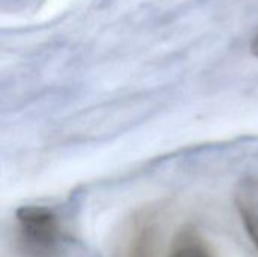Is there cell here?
I'll return each instance as SVG.
<instances>
[{
	"mask_svg": "<svg viewBox=\"0 0 258 257\" xmlns=\"http://www.w3.org/2000/svg\"><path fill=\"white\" fill-rule=\"evenodd\" d=\"M234 204L246 233L258 250V177H246L234 191Z\"/></svg>",
	"mask_w": 258,
	"mask_h": 257,
	"instance_id": "7a4b0ae2",
	"label": "cell"
},
{
	"mask_svg": "<svg viewBox=\"0 0 258 257\" xmlns=\"http://www.w3.org/2000/svg\"><path fill=\"white\" fill-rule=\"evenodd\" d=\"M17 244L24 257H53L63 242L57 214L45 206H23L15 214Z\"/></svg>",
	"mask_w": 258,
	"mask_h": 257,
	"instance_id": "6da1fadb",
	"label": "cell"
},
{
	"mask_svg": "<svg viewBox=\"0 0 258 257\" xmlns=\"http://www.w3.org/2000/svg\"><path fill=\"white\" fill-rule=\"evenodd\" d=\"M166 257H215V254L198 229L186 226L175 233Z\"/></svg>",
	"mask_w": 258,
	"mask_h": 257,
	"instance_id": "3957f363",
	"label": "cell"
},
{
	"mask_svg": "<svg viewBox=\"0 0 258 257\" xmlns=\"http://www.w3.org/2000/svg\"><path fill=\"white\" fill-rule=\"evenodd\" d=\"M251 53L258 58V30H257V33L254 35L252 41H251Z\"/></svg>",
	"mask_w": 258,
	"mask_h": 257,
	"instance_id": "277c9868",
	"label": "cell"
}]
</instances>
